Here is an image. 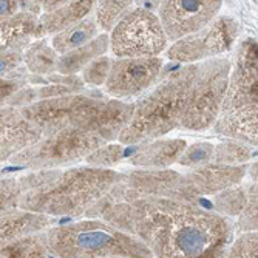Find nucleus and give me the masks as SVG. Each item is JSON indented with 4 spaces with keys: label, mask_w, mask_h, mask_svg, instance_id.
I'll use <instances>...</instances> for the list:
<instances>
[{
    "label": "nucleus",
    "mask_w": 258,
    "mask_h": 258,
    "mask_svg": "<svg viewBox=\"0 0 258 258\" xmlns=\"http://www.w3.org/2000/svg\"><path fill=\"white\" fill-rule=\"evenodd\" d=\"M93 212L143 241L156 258H226L233 241L227 218L190 201L146 198L110 203L105 195Z\"/></svg>",
    "instance_id": "nucleus-1"
},
{
    "label": "nucleus",
    "mask_w": 258,
    "mask_h": 258,
    "mask_svg": "<svg viewBox=\"0 0 258 258\" xmlns=\"http://www.w3.org/2000/svg\"><path fill=\"white\" fill-rule=\"evenodd\" d=\"M118 172L98 167L37 170L19 178L23 195L19 210L37 215H82L102 200L119 179Z\"/></svg>",
    "instance_id": "nucleus-2"
},
{
    "label": "nucleus",
    "mask_w": 258,
    "mask_h": 258,
    "mask_svg": "<svg viewBox=\"0 0 258 258\" xmlns=\"http://www.w3.org/2000/svg\"><path fill=\"white\" fill-rule=\"evenodd\" d=\"M198 63L185 65L150 90L135 104L133 116L119 135V144L150 143L179 127L198 75Z\"/></svg>",
    "instance_id": "nucleus-3"
},
{
    "label": "nucleus",
    "mask_w": 258,
    "mask_h": 258,
    "mask_svg": "<svg viewBox=\"0 0 258 258\" xmlns=\"http://www.w3.org/2000/svg\"><path fill=\"white\" fill-rule=\"evenodd\" d=\"M56 258H155L147 246L102 221H81L43 232Z\"/></svg>",
    "instance_id": "nucleus-4"
},
{
    "label": "nucleus",
    "mask_w": 258,
    "mask_h": 258,
    "mask_svg": "<svg viewBox=\"0 0 258 258\" xmlns=\"http://www.w3.org/2000/svg\"><path fill=\"white\" fill-rule=\"evenodd\" d=\"M230 65L232 63L227 57H215L200 62L190 99L181 118L179 127L200 132L217 122L226 96Z\"/></svg>",
    "instance_id": "nucleus-5"
},
{
    "label": "nucleus",
    "mask_w": 258,
    "mask_h": 258,
    "mask_svg": "<svg viewBox=\"0 0 258 258\" xmlns=\"http://www.w3.org/2000/svg\"><path fill=\"white\" fill-rule=\"evenodd\" d=\"M101 146L104 143L93 135L68 127L51 136H43L34 146L13 156L10 162L36 170H51L85 159Z\"/></svg>",
    "instance_id": "nucleus-6"
},
{
    "label": "nucleus",
    "mask_w": 258,
    "mask_h": 258,
    "mask_svg": "<svg viewBox=\"0 0 258 258\" xmlns=\"http://www.w3.org/2000/svg\"><path fill=\"white\" fill-rule=\"evenodd\" d=\"M108 37L116 59L158 57L169 43L158 16L143 7L132 8Z\"/></svg>",
    "instance_id": "nucleus-7"
},
{
    "label": "nucleus",
    "mask_w": 258,
    "mask_h": 258,
    "mask_svg": "<svg viewBox=\"0 0 258 258\" xmlns=\"http://www.w3.org/2000/svg\"><path fill=\"white\" fill-rule=\"evenodd\" d=\"M238 22L232 17H215L207 27L175 42L167 50V57L178 63H198L220 57L232 50L238 37Z\"/></svg>",
    "instance_id": "nucleus-8"
},
{
    "label": "nucleus",
    "mask_w": 258,
    "mask_h": 258,
    "mask_svg": "<svg viewBox=\"0 0 258 258\" xmlns=\"http://www.w3.org/2000/svg\"><path fill=\"white\" fill-rule=\"evenodd\" d=\"M95 101V98L81 93L36 101L19 110L23 118L28 119L43 136H51L68 127L76 128L81 118Z\"/></svg>",
    "instance_id": "nucleus-9"
},
{
    "label": "nucleus",
    "mask_w": 258,
    "mask_h": 258,
    "mask_svg": "<svg viewBox=\"0 0 258 258\" xmlns=\"http://www.w3.org/2000/svg\"><path fill=\"white\" fill-rule=\"evenodd\" d=\"M220 0H167L159 2L158 19L167 40L178 42L198 33L212 22L220 10Z\"/></svg>",
    "instance_id": "nucleus-10"
},
{
    "label": "nucleus",
    "mask_w": 258,
    "mask_h": 258,
    "mask_svg": "<svg viewBox=\"0 0 258 258\" xmlns=\"http://www.w3.org/2000/svg\"><path fill=\"white\" fill-rule=\"evenodd\" d=\"M181 175L173 170H144L119 175L107 194L110 203H132L146 198H179Z\"/></svg>",
    "instance_id": "nucleus-11"
},
{
    "label": "nucleus",
    "mask_w": 258,
    "mask_h": 258,
    "mask_svg": "<svg viewBox=\"0 0 258 258\" xmlns=\"http://www.w3.org/2000/svg\"><path fill=\"white\" fill-rule=\"evenodd\" d=\"M232 72L229 73L226 96L221 105V114H227L246 105H255L256 93V40L247 37L237 46Z\"/></svg>",
    "instance_id": "nucleus-12"
},
{
    "label": "nucleus",
    "mask_w": 258,
    "mask_h": 258,
    "mask_svg": "<svg viewBox=\"0 0 258 258\" xmlns=\"http://www.w3.org/2000/svg\"><path fill=\"white\" fill-rule=\"evenodd\" d=\"M161 70V57L111 59L110 72L104 84L105 91L118 101L138 96L158 81Z\"/></svg>",
    "instance_id": "nucleus-13"
},
{
    "label": "nucleus",
    "mask_w": 258,
    "mask_h": 258,
    "mask_svg": "<svg viewBox=\"0 0 258 258\" xmlns=\"http://www.w3.org/2000/svg\"><path fill=\"white\" fill-rule=\"evenodd\" d=\"M246 175L244 166H220L206 164L194 169L190 173L181 175L179 198L182 201H192L201 195H218L232 187H237Z\"/></svg>",
    "instance_id": "nucleus-14"
},
{
    "label": "nucleus",
    "mask_w": 258,
    "mask_h": 258,
    "mask_svg": "<svg viewBox=\"0 0 258 258\" xmlns=\"http://www.w3.org/2000/svg\"><path fill=\"white\" fill-rule=\"evenodd\" d=\"M135 104L122 102L118 99H96L82 116L78 130L90 133L104 144L119 138L121 132L127 127L133 116Z\"/></svg>",
    "instance_id": "nucleus-15"
},
{
    "label": "nucleus",
    "mask_w": 258,
    "mask_h": 258,
    "mask_svg": "<svg viewBox=\"0 0 258 258\" xmlns=\"http://www.w3.org/2000/svg\"><path fill=\"white\" fill-rule=\"evenodd\" d=\"M42 138L43 135L23 118L19 108L8 105L0 108V162L10 161Z\"/></svg>",
    "instance_id": "nucleus-16"
},
{
    "label": "nucleus",
    "mask_w": 258,
    "mask_h": 258,
    "mask_svg": "<svg viewBox=\"0 0 258 258\" xmlns=\"http://www.w3.org/2000/svg\"><path fill=\"white\" fill-rule=\"evenodd\" d=\"M39 16L20 10L0 23V53H23L37 40Z\"/></svg>",
    "instance_id": "nucleus-17"
},
{
    "label": "nucleus",
    "mask_w": 258,
    "mask_h": 258,
    "mask_svg": "<svg viewBox=\"0 0 258 258\" xmlns=\"http://www.w3.org/2000/svg\"><path fill=\"white\" fill-rule=\"evenodd\" d=\"M256 104L246 105L238 110H233L227 114H221L214 124L218 135L230 138L237 143L256 146L258 128H256Z\"/></svg>",
    "instance_id": "nucleus-18"
},
{
    "label": "nucleus",
    "mask_w": 258,
    "mask_h": 258,
    "mask_svg": "<svg viewBox=\"0 0 258 258\" xmlns=\"http://www.w3.org/2000/svg\"><path fill=\"white\" fill-rule=\"evenodd\" d=\"M95 7L93 0H82V2H65L62 7L51 13H43L39 17L37 25V40L45 39L48 34H57L73 27L75 23L85 19Z\"/></svg>",
    "instance_id": "nucleus-19"
},
{
    "label": "nucleus",
    "mask_w": 258,
    "mask_h": 258,
    "mask_svg": "<svg viewBox=\"0 0 258 258\" xmlns=\"http://www.w3.org/2000/svg\"><path fill=\"white\" fill-rule=\"evenodd\" d=\"M185 147L187 143L184 139H159L155 141V143H147L143 149L130 158V164L144 169H164L176 162L185 150Z\"/></svg>",
    "instance_id": "nucleus-20"
},
{
    "label": "nucleus",
    "mask_w": 258,
    "mask_h": 258,
    "mask_svg": "<svg viewBox=\"0 0 258 258\" xmlns=\"http://www.w3.org/2000/svg\"><path fill=\"white\" fill-rule=\"evenodd\" d=\"M53 220L45 215H37L31 212H16L0 218V247H4L19 238L39 233L46 226H50Z\"/></svg>",
    "instance_id": "nucleus-21"
},
{
    "label": "nucleus",
    "mask_w": 258,
    "mask_h": 258,
    "mask_svg": "<svg viewBox=\"0 0 258 258\" xmlns=\"http://www.w3.org/2000/svg\"><path fill=\"white\" fill-rule=\"evenodd\" d=\"M108 48H110L108 34H98V37L82 45L81 48H76L67 54L59 56L56 63V72L57 75H63V76H76V73L82 72L88 63L104 56V53H107Z\"/></svg>",
    "instance_id": "nucleus-22"
},
{
    "label": "nucleus",
    "mask_w": 258,
    "mask_h": 258,
    "mask_svg": "<svg viewBox=\"0 0 258 258\" xmlns=\"http://www.w3.org/2000/svg\"><path fill=\"white\" fill-rule=\"evenodd\" d=\"M98 33H99V28L96 25L95 17L87 16L81 22L75 23L73 27L67 28L62 33L54 34L50 43L53 46V50L62 56L91 42L95 37H98Z\"/></svg>",
    "instance_id": "nucleus-23"
},
{
    "label": "nucleus",
    "mask_w": 258,
    "mask_h": 258,
    "mask_svg": "<svg viewBox=\"0 0 258 258\" xmlns=\"http://www.w3.org/2000/svg\"><path fill=\"white\" fill-rule=\"evenodd\" d=\"M59 54L53 50L51 43L46 39L34 40L28 48L22 53V62L25 68L34 76H50L56 72Z\"/></svg>",
    "instance_id": "nucleus-24"
},
{
    "label": "nucleus",
    "mask_w": 258,
    "mask_h": 258,
    "mask_svg": "<svg viewBox=\"0 0 258 258\" xmlns=\"http://www.w3.org/2000/svg\"><path fill=\"white\" fill-rule=\"evenodd\" d=\"M0 258H56L45 241L43 232L19 238L0 247Z\"/></svg>",
    "instance_id": "nucleus-25"
},
{
    "label": "nucleus",
    "mask_w": 258,
    "mask_h": 258,
    "mask_svg": "<svg viewBox=\"0 0 258 258\" xmlns=\"http://www.w3.org/2000/svg\"><path fill=\"white\" fill-rule=\"evenodd\" d=\"M133 8L132 2H95V20L99 30L110 31Z\"/></svg>",
    "instance_id": "nucleus-26"
},
{
    "label": "nucleus",
    "mask_w": 258,
    "mask_h": 258,
    "mask_svg": "<svg viewBox=\"0 0 258 258\" xmlns=\"http://www.w3.org/2000/svg\"><path fill=\"white\" fill-rule=\"evenodd\" d=\"M252 158V150L243 143L237 141H226L214 149L212 162L220 166H244Z\"/></svg>",
    "instance_id": "nucleus-27"
},
{
    "label": "nucleus",
    "mask_w": 258,
    "mask_h": 258,
    "mask_svg": "<svg viewBox=\"0 0 258 258\" xmlns=\"http://www.w3.org/2000/svg\"><path fill=\"white\" fill-rule=\"evenodd\" d=\"M23 195L17 178H0V218L19 210V203Z\"/></svg>",
    "instance_id": "nucleus-28"
},
{
    "label": "nucleus",
    "mask_w": 258,
    "mask_h": 258,
    "mask_svg": "<svg viewBox=\"0 0 258 258\" xmlns=\"http://www.w3.org/2000/svg\"><path fill=\"white\" fill-rule=\"evenodd\" d=\"M215 206L218 212L224 215H240L246 206V192H243V189H240L238 185L220 192L215 198Z\"/></svg>",
    "instance_id": "nucleus-29"
},
{
    "label": "nucleus",
    "mask_w": 258,
    "mask_h": 258,
    "mask_svg": "<svg viewBox=\"0 0 258 258\" xmlns=\"http://www.w3.org/2000/svg\"><path fill=\"white\" fill-rule=\"evenodd\" d=\"M214 149L215 146L210 143H197L190 147H185V150L182 152V155L176 162H179L181 166L195 167V169L206 166V164L212 162Z\"/></svg>",
    "instance_id": "nucleus-30"
},
{
    "label": "nucleus",
    "mask_w": 258,
    "mask_h": 258,
    "mask_svg": "<svg viewBox=\"0 0 258 258\" xmlns=\"http://www.w3.org/2000/svg\"><path fill=\"white\" fill-rule=\"evenodd\" d=\"M122 156H124V149L121 144H104L93 153H90L85 158V162L90 167L107 169L110 166H114L116 162H119Z\"/></svg>",
    "instance_id": "nucleus-31"
},
{
    "label": "nucleus",
    "mask_w": 258,
    "mask_h": 258,
    "mask_svg": "<svg viewBox=\"0 0 258 258\" xmlns=\"http://www.w3.org/2000/svg\"><path fill=\"white\" fill-rule=\"evenodd\" d=\"M111 67V59L107 56H101L98 59H95L91 63H88L84 70H82V82L88 84L91 87H99L104 85L110 72Z\"/></svg>",
    "instance_id": "nucleus-32"
},
{
    "label": "nucleus",
    "mask_w": 258,
    "mask_h": 258,
    "mask_svg": "<svg viewBox=\"0 0 258 258\" xmlns=\"http://www.w3.org/2000/svg\"><path fill=\"white\" fill-rule=\"evenodd\" d=\"M27 81L28 76L25 75V70L23 68H19L10 76L0 79V108L5 107L16 93L25 87Z\"/></svg>",
    "instance_id": "nucleus-33"
},
{
    "label": "nucleus",
    "mask_w": 258,
    "mask_h": 258,
    "mask_svg": "<svg viewBox=\"0 0 258 258\" xmlns=\"http://www.w3.org/2000/svg\"><path fill=\"white\" fill-rule=\"evenodd\" d=\"M256 232H246L235 241H232L226 258H256Z\"/></svg>",
    "instance_id": "nucleus-34"
},
{
    "label": "nucleus",
    "mask_w": 258,
    "mask_h": 258,
    "mask_svg": "<svg viewBox=\"0 0 258 258\" xmlns=\"http://www.w3.org/2000/svg\"><path fill=\"white\" fill-rule=\"evenodd\" d=\"M240 230L256 232V181H252L246 192V206L241 210Z\"/></svg>",
    "instance_id": "nucleus-35"
},
{
    "label": "nucleus",
    "mask_w": 258,
    "mask_h": 258,
    "mask_svg": "<svg viewBox=\"0 0 258 258\" xmlns=\"http://www.w3.org/2000/svg\"><path fill=\"white\" fill-rule=\"evenodd\" d=\"M22 63V53H0V79L14 73Z\"/></svg>",
    "instance_id": "nucleus-36"
},
{
    "label": "nucleus",
    "mask_w": 258,
    "mask_h": 258,
    "mask_svg": "<svg viewBox=\"0 0 258 258\" xmlns=\"http://www.w3.org/2000/svg\"><path fill=\"white\" fill-rule=\"evenodd\" d=\"M20 11V2L16 0H0V23Z\"/></svg>",
    "instance_id": "nucleus-37"
}]
</instances>
